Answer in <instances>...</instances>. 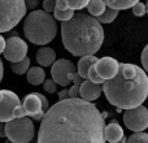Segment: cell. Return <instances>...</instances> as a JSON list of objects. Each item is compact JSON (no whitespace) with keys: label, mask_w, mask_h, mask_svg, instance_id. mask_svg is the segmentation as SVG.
<instances>
[{"label":"cell","mask_w":148,"mask_h":143,"mask_svg":"<svg viewBox=\"0 0 148 143\" xmlns=\"http://www.w3.org/2000/svg\"><path fill=\"white\" fill-rule=\"evenodd\" d=\"M117 16H118V9H114V8H110L107 5L105 10L100 16H97L96 18L100 23H110L116 20Z\"/></svg>","instance_id":"cell-20"},{"label":"cell","mask_w":148,"mask_h":143,"mask_svg":"<svg viewBox=\"0 0 148 143\" xmlns=\"http://www.w3.org/2000/svg\"><path fill=\"white\" fill-rule=\"evenodd\" d=\"M3 74H4V67H3V61H1V59H0V82H1V79H3Z\"/></svg>","instance_id":"cell-38"},{"label":"cell","mask_w":148,"mask_h":143,"mask_svg":"<svg viewBox=\"0 0 148 143\" xmlns=\"http://www.w3.org/2000/svg\"><path fill=\"white\" fill-rule=\"evenodd\" d=\"M25 0H0V34L12 30L26 14Z\"/></svg>","instance_id":"cell-5"},{"label":"cell","mask_w":148,"mask_h":143,"mask_svg":"<svg viewBox=\"0 0 148 143\" xmlns=\"http://www.w3.org/2000/svg\"><path fill=\"white\" fill-rule=\"evenodd\" d=\"M36 61L40 67H51L56 61V52L49 47H42L36 52Z\"/></svg>","instance_id":"cell-15"},{"label":"cell","mask_w":148,"mask_h":143,"mask_svg":"<svg viewBox=\"0 0 148 143\" xmlns=\"http://www.w3.org/2000/svg\"><path fill=\"white\" fill-rule=\"evenodd\" d=\"M55 7H56V0H43V9L46 12H53Z\"/></svg>","instance_id":"cell-28"},{"label":"cell","mask_w":148,"mask_h":143,"mask_svg":"<svg viewBox=\"0 0 148 143\" xmlns=\"http://www.w3.org/2000/svg\"><path fill=\"white\" fill-rule=\"evenodd\" d=\"M105 117L82 98L62 99L44 113L36 143H105Z\"/></svg>","instance_id":"cell-1"},{"label":"cell","mask_w":148,"mask_h":143,"mask_svg":"<svg viewBox=\"0 0 148 143\" xmlns=\"http://www.w3.org/2000/svg\"><path fill=\"white\" fill-rule=\"evenodd\" d=\"M22 107L26 112V116L36 121H40L46 113L42 107V100L38 96V92H31V94L26 95L23 99Z\"/></svg>","instance_id":"cell-11"},{"label":"cell","mask_w":148,"mask_h":143,"mask_svg":"<svg viewBox=\"0 0 148 143\" xmlns=\"http://www.w3.org/2000/svg\"><path fill=\"white\" fill-rule=\"evenodd\" d=\"M69 98H81L79 96V86L74 85L69 89Z\"/></svg>","instance_id":"cell-32"},{"label":"cell","mask_w":148,"mask_h":143,"mask_svg":"<svg viewBox=\"0 0 148 143\" xmlns=\"http://www.w3.org/2000/svg\"><path fill=\"white\" fill-rule=\"evenodd\" d=\"M43 87L47 92H49V94H55L56 90H57V83L53 81V79H44Z\"/></svg>","instance_id":"cell-27"},{"label":"cell","mask_w":148,"mask_h":143,"mask_svg":"<svg viewBox=\"0 0 148 143\" xmlns=\"http://www.w3.org/2000/svg\"><path fill=\"white\" fill-rule=\"evenodd\" d=\"M95 65V64H94ZM92 65L91 68L88 69V74H87V79H90L91 82H94V83H100V85H103L104 83V79L101 78V77L97 74V72L96 69H95V67Z\"/></svg>","instance_id":"cell-25"},{"label":"cell","mask_w":148,"mask_h":143,"mask_svg":"<svg viewBox=\"0 0 148 143\" xmlns=\"http://www.w3.org/2000/svg\"><path fill=\"white\" fill-rule=\"evenodd\" d=\"M25 5H26V9L34 10L39 5V0H25Z\"/></svg>","instance_id":"cell-31"},{"label":"cell","mask_w":148,"mask_h":143,"mask_svg":"<svg viewBox=\"0 0 148 143\" xmlns=\"http://www.w3.org/2000/svg\"><path fill=\"white\" fill-rule=\"evenodd\" d=\"M23 34L26 39L36 46L48 44L53 41L57 34L56 18L44 9H34L25 18Z\"/></svg>","instance_id":"cell-4"},{"label":"cell","mask_w":148,"mask_h":143,"mask_svg":"<svg viewBox=\"0 0 148 143\" xmlns=\"http://www.w3.org/2000/svg\"><path fill=\"white\" fill-rule=\"evenodd\" d=\"M69 98V89H64L59 92V99L62 100V99H68Z\"/></svg>","instance_id":"cell-35"},{"label":"cell","mask_w":148,"mask_h":143,"mask_svg":"<svg viewBox=\"0 0 148 143\" xmlns=\"http://www.w3.org/2000/svg\"><path fill=\"white\" fill-rule=\"evenodd\" d=\"M26 77H27L29 83L34 85V86H38V85L43 83L44 79H46V72L40 67H33V68H29L27 69Z\"/></svg>","instance_id":"cell-17"},{"label":"cell","mask_w":148,"mask_h":143,"mask_svg":"<svg viewBox=\"0 0 148 143\" xmlns=\"http://www.w3.org/2000/svg\"><path fill=\"white\" fill-rule=\"evenodd\" d=\"M139 0H104V3L108 7L114 8V9H118V10L129 9V8H131Z\"/></svg>","instance_id":"cell-18"},{"label":"cell","mask_w":148,"mask_h":143,"mask_svg":"<svg viewBox=\"0 0 148 143\" xmlns=\"http://www.w3.org/2000/svg\"><path fill=\"white\" fill-rule=\"evenodd\" d=\"M103 92V85L94 83L90 79H84L79 86V96L87 102H94Z\"/></svg>","instance_id":"cell-13"},{"label":"cell","mask_w":148,"mask_h":143,"mask_svg":"<svg viewBox=\"0 0 148 143\" xmlns=\"http://www.w3.org/2000/svg\"><path fill=\"white\" fill-rule=\"evenodd\" d=\"M146 9H147V13H148V1H147V4H146Z\"/></svg>","instance_id":"cell-40"},{"label":"cell","mask_w":148,"mask_h":143,"mask_svg":"<svg viewBox=\"0 0 148 143\" xmlns=\"http://www.w3.org/2000/svg\"><path fill=\"white\" fill-rule=\"evenodd\" d=\"M107 100L118 109H129L140 105L148 96V77L135 64L122 63L113 78L103 83Z\"/></svg>","instance_id":"cell-2"},{"label":"cell","mask_w":148,"mask_h":143,"mask_svg":"<svg viewBox=\"0 0 148 143\" xmlns=\"http://www.w3.org/2000/svg\"><path fill=\"white\" fill-rule=\"evenodd\" d=\"M68 77H69L70 81L74 82V85H78V86H81V83L83 82V78L79 76L78 72H77V73H75V72H72V73L68 74Z\"/></svg>","instance_id":"cell-29"},{"label":"cell","mask_w":148,"mask_h":143,"mask_svg":"<svg viewBox=\"0 0 148 143\" xmlns=\"http://www.w3.org/2000/svg\"><path fill=\"white\" fill-rule=\"evenodd\" d=\"M5 137V122L0 121V138Z\"/></svg>","instance_id":"cell-36"},{"label":"cell","mask_w":148,"mask_h":143,"mask_svg":"<svg viewBox=\"0 0 148 143\" xmlns=\"http://www.w3.org/2000/svg\"><path fill=\"white\" fill-rule=\"evenodd\" d=\"M131 8H133V13L135 16H138V17H142V16H144L147 13L146 4H143V3H140V1H138L136 4H134Z\"/></svg>","instance_id":"cell-26"},{"label":"cell","mask_w":148,"mask_h":143,"mask_svg":"<svg viewBox=\"0 0 148 143\" xmlns=\"http://www.w3.org/2000/svg\"><path fill=\"white\" fill-rule=\"evenodd\" d=\"M5 137L13 143H29L34 139V124L29 116L5 122Z\"/></svg>","instance_id":"cell-6"},{"label":"cell","mask_w":148,"mask_h":143,"mask_svg":"<svg viewBox=\"0 0 148 143\" xmlns=\"http://www.w3.org/2000/svg\"><path fill=\"white\" fill-rule=\"evenodd\" d=\"M3 54L8 61L18 63L27 55V44L20 36H10L5 41V48Z\"/></svg>","instance_id":"cell-9"},{"label":"cell","mask_w":148,"mask_h":143,"mask_svg":"<svg viewBox=\"0 0 148 143\" xmlns=\"http://www.w3.org/2000/svg\"><path fill=\"white\" fill-rule=\"evenodd\" d=\"M73 16H74V10L70 9V8L69 9H60V8L55 7V9H53V17L56 20L61 21V22L70 20Z\"/></svg>","instance_id":"cell-22"},{"label":"cell","mask_w":148,"mask_h":143,"mask_svg":"<svg viewBox=\"0 0 148 143\" xmlns=\"http://www.w3.org/2000/svg\"><path fill=\"white\" fill-rule=\"evenodd\" d=\"M51 67H52L51 68L52 79L57 85H60L62 87H66L72 82L69 79V77H68V74L72 73V72H75V67H74V64L70 60H68V59L56 60Z\"/></svg>","instance_id":"cell-10"},{"label":"cell","mask_w":148,"mask_h":143,"mask_svg":"<svg viewBox=\"0 0 148 143\" xmlns=\"http://www.w3.org/2000/svg\"><path fill=\"white\" fill-rule=\"evenodd\" d=\"M4 48H5V39H4V36H1V34H0V54H3Z\"/></svg>","instance_id":"cell-37"},{"label":"cell","mask_w":148,"mask_h":143,"mask_svg":"<svg viewBox=\"0 0 148 143\" xmlns=\"http://www.w3.org/2000/svg\"><path fill=\"white\" fill-rule=\"evenodd\" d=\"M126 142H127V138H126V137L123 135L122 138H121V139H120V141H118L117 143H126Z\"/></svg>","instance_id":"cell-39"},{"label":"cell","mask_w":148,"mask_h":143,"mask_svg":"<svg viewBox=\"0 0 148 143\" xmlns=\"http://www.w3.org/2000/svg\"><path fill=\"white\" fill-rule=\"evenodd\" d=\"M38 96L40 98V100H42V107H43V111H44V112H47V111H48V108H49V104H48V100H47V98L44 96V95L39 94V92H38Z\"/></svg>","instance_id":"cell-33"},{"label":"cell","mask_w":148,"mask_h":143,"mask_svg":"<svg viewBox=\"0 0 148 143\" xmlns=\"http://www.w3.org/2000/svg\"><path fill=\"white\" fill-rule=\"evenodd\" d=\"M62 44L74 56L95 55L104 42V30L96 17L86 13H74L61 23Z\"/></svg>","instance_id":"cell-3"},{"label":"cell","mask_w":148,"mask_h":143,"mask_svg":"<svg viewBox=\"0 0 148 143\" xmlns=\"http://www.w3.org/2000/svg\"><path fill=\"white\" fill-rule=\"evenodd\" d=\"M104 135L105 141H108L109 143H117L123 137V129L121 128V125L117 121L113 120L110 124L105 125Z\"/></svg>","instance_id":"cell-14"},{"label":"cell","mask_w":148,"mask_h":143,"mask_svg":"<svg viewBox=\"0 0 148 143\" xmlns=\"http://www.w3.org/2000/svg\"><path fill=\"white\" fill-rule=\"evenodd\" d=\"M56 7L60 8V9H69L68 3L65 0H56Z\"/></svg>","instance_id":"cell-34"},{"label":"cell","mask_w":148,"mask_h":143,"mask_svg":"<svg viewBox=\"0 0 148 143\" xmlns=\"http://www.w3.org/2000/svg\"><path fill=\"white\" fill-rule=\"evenodd\" d=\"M95 69H96L97 74L101 77L104 81L110 79L117 74L118 67H120V63L116 59L109 56H104L101 59H97V61L95 63Z\"/></svg>","instance_id":"cell-12"},{"label":"cell","mask_w":148,"mask_h":143,"mask_svg":"<svg viewBox=\"0 0 148 143\" xmlns=\"http://www.w3.org/2000/svg\"><path fill=\"white\" fill-rule=\"evenodd\" d=\"M142 65H143L144 70L148 72V44L144 47L143 52H142Z\"/></svg>","instance_id":"cell-30"},{"label":"cell","mask_w":148,"mask_h":143,"mask_svg":"<svg viewBox=\"0 0 148 143\" xmlns=\"http://www.w3.org/2000/svg\"><path fill=\"white\" fill-rule=\"evenodd\" d=\"M97 61V57H95L94 55H84L81 56L78 61V67H77V72L79 73V76L83 79H87V74H88V69Z\"/></svg>","instance_id":"cell-16"},{"label":"cell","mask_w":148,"mask_h":143,"mask_svg":"<svg viewBox=\"0 0 148 143\" xmlns=\"http://www.w3.org/2000/svg\"><path fill=\"white\" fill-rule=\"evenodd\" d=\"M126 143H148V134L143 131H135L127 138Z\"/></svg>","instance_id":"cell-23"},{"label":"cell","mask_w":148,"mask_h":143,"mask_svg":"<svg viewBox=\"0 0 148 143\" xmlns=\"http://www.w3.org/2000/svg\"><path fill=\"white\" fill-rule=\"evenodd\" d=\"M5 143H13V142H10V141H9V139H8V141H7V142H5Z\"/></svg>","instance_id":"cell-41"},{"label":"cell","mask_w":148,"mask_h":143,"mask_svg":"<svg viewBox=\"0 0 148 143\" xmlns=\"http://www.w3.org/2000/svg\"><path fill=\"white\" fill-rule=\"evenodd\" d=\"M68 3V7L73 10H79L87 7V4L90 3V0H65Z\"/></svg>","instance_id":"cell-24"},{"label":"cell","mask_w":148,"mask_h":143,"mask_svg":"<svg viewBox=\"0 0 148 143\" xmlns=\"http://www.w3.org/2000/svg\"><path fill=\"white\" fill-rule=\"evenodd\" d=\"M107 8V4L104 3V0H90V3L87 4V9H88L90 14L97 17L100 16Z\"/></svg>","instance_id":"cell-19"},{"label":"cell","mask_w":148,"mask_h":143,"mask_svg":"<svg viewBox=\"0 0 148 143\" xmlns=\"http://www.w3.org/2000/svg\"><path fill=\"white\" fill-rule=\"evenodd\" d=\"M10 68H12L13 73H16V74H25L29 68H30V59L25 57V59H22L18 63H12V67Z\"/></svg>","instance_id":"cell-21"},{"label":"cell","mask_w":148,"mask_h":143,"mask_svg":"<svg viewBox=\"0 0 148 143\" xmlns=\"http://www.w3.org/2000/svg\"><path fill=\"white\" fill-rule=\"evenodd\" d=\"M123 122L134 133L146 130L148 128V109L142 104L129 108L123 113Z\"/></svg>","instance_id":"cell-7"},{"label":"cell","mask_w":148,"mask_h":143,"mask_svg":"<svg viewBox=\"0 0 148 143\" xmlns=\"http://www.w3.org/2000/svg\"><path fill=\"white\" fill-rule=\"evenodd\" d=\"M22 104L20 98L10 90H0V121L8 122L14 118V109Z\"/></svg>","instance_id":"cell-8"}]
</instances>
